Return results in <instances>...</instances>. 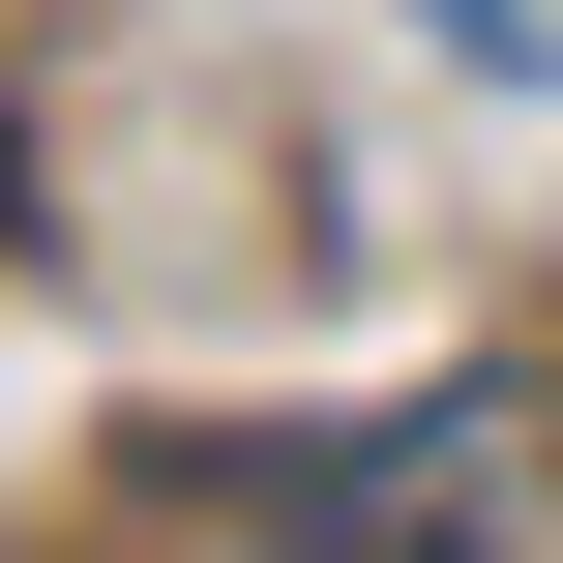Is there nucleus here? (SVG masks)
<instances>
[{
  "instance_id": "f257e3e1",
  "label": "nucleus",
  "mask_w": 563,
  "mask_h": 563,
  "mask_svg": "<svg viewBox=\"0 0 563 563\" xmlns=\"http://www.w3.org/2000/svg\"><path fill=\"white\" fill-rule=\"evenodd\" d=\"M475 445H505V416H386V475H356V505H297L267 563H505V505H475Z\"/></svg>"
}]
</instances>
